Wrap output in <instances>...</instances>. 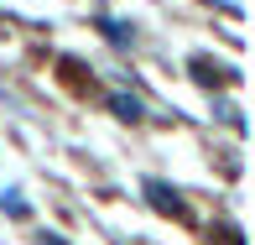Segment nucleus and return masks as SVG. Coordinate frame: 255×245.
Here are the masks:
<instances>
[{
  "label": "nucleus",
  "instance_id": "1",
  "mask_svg": "<svg viewBox=\"0 0 255 245\" xmlns=\"http://www.w3.org/2000/svg\"><path fill=\"white\" fill-rule=\"evenodd\" d=\"M146 198H151V209H156V214L188 219V204H182V193L172 188V183H161V178H146Z\"/></svg>",
  "mask_w": 255,
  "mask_h": 245
},
{
  "label": "nucleus",
  "instance_id": "2",
  "mask_svg": "<svg viewBox=\"0 0 255 245\" xmlns=\"http://www.w3.org/2000/svg\"><path fill=\"white\" fill-rule=\"evenodd\" d=\"M99 26H104V37H110L115 47H135V26H130V21H115V16H99Z\"/></svg>",
  "mask_w": 255,
  "mask_h": 245
},
{
  "label": "nucleus",
  "instance_id": "3",
  "mask_svg": "<svg viewBox=\"0 0 255 245\" xmlns=\"http://www.w3.org/2000/svg\"><path fill=\"white\" fill-rule=\"evenodd\" d=\"M193 73H198V84H229L235 78V68H219V63H208V57H193Z\"/></svg>",
  "mask_w": 255,
  "mask_h": 245
},
{
  "label": "nucleus",
  "instance_id": "4",
  "mask_svg": "<svg viewBox=\"0 0 255 245\" xmlns=\"http://www.w3.org/2000/svg\"><path fill=\"white\" fill-rule=\"evenodd\" d=\"M110 110L120 115V120H141V99H135V94H120V89L110 94Z\"/></svg>",
  "mask_w": 255,
  "mask_h": 245
},
{
  "label": "nucleus",
  "instance_id": "5",
  "mask_svg": "<svg viewBox=\"0 0 255 245\" xmlns=\"http://www.w3.org/2000/svg\"><path fill=\"white\" fill-rule=\"evenodd\" d=\"M0 209H5V214H16V219H26V204H21L16 193H5V198H0Z\"/></svg>",
  "mask_w": 255,
  "mask_h": 245
},
{
  "label": "nucleus",
  "instance_id": "6",
  "mask_svg": "<svg viewBox=\"0 0 255 245\" xmlns=\"http://www.w3.org/2000/svg\"><path fill=\"white\" fill-rule=\"evenodd\" d=\"M42 245H68L63 235H52V230H47V235H42Z\"/></svg>",
  "mask_w": 255,
  "mask_h": 245
}]
</instances>
